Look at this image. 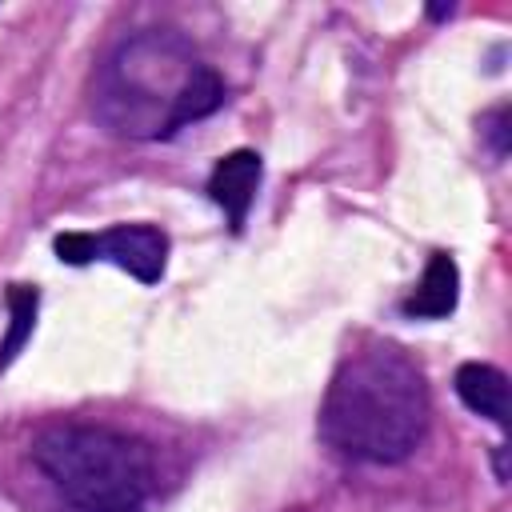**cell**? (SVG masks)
<instances>
[{"label": "cell", "instance_id": "4", "mask_svg": "<svg viewBox=\"0 0 512 512\" xmlns=\"http://www.w3.org/2000/svg\"><path fill=\"white\" fill-rule=\"evenodd\" d=\"M52 248L64 264L80 268L92 260H108L140 284H156L168 264V236L152 224H116L108 232H60Z\"/></svg>", "mask_w": 512, "mask_h": 512}, {"label": "cell", "instance_id": "8", "mask_svg": "<svg viewBox=\"0 0 512 512\" xmlns=\"http://www.w3.org/2000/svg\"><path fill=\"white\" fill-rule=\"evenodd\" d=\"M36 312H40V292L32 284H8V336L0 340V372L20 356V348L32 340L36 328Z\"/></svg>", "mask_w": 512, "mask_h": 512}, {"label": "cell", "instance_id": "3", "mask_svg": "<svg viewBox=\"0 0 512 512\" xmlns=\"http://www.w3.org/2000/svg\"><path fill=\"white\" fill-rule=\"evenodd\" d=\"M32 464L72 512H144L156 464L144 440L104 424H52L32 444Z\"/></svg>", "mask_w": 512, "mask_h": 512}, {"label": "cell", "instance_id": "5", "mask_svg": "<svg viewBox=\"0 0 512 512\" xmlns=\"http://www.w3.org/2000/svg\"><path fill=\"white\" fill-rule=\"evenodd\" d=\"M260 180H264V164H260V156L252 148H236V152H228V156L216 160V168L208 176V200L216 208H224L232 232L244 228Z\"/></svg>", "mask_w": 512, "mask_h": 512}, {"label": "cell", "instance_id": "2", "mask_svg": "<svg viewBox=\"0 0 512 512\" xmlns=\"http://www.w3.org/2000/svg\"><path fill=\"white\" fill-rule=\"evenodd\" d=\"M428 416L420 364L392 340H364L340 356L316 428L328 448L352 460L400 464L420 448Z\"/></svg>", "mask_w": 512, "mask_h": 512}, {"label": "cell", "instance_id": "6", "mask_svg": "<svg viewBox=\"0 0 512 512\" xmlns=\"http://www.w3.org/2000/svg\"><path fill=\"white\" fill-rule=\"evenodd\" d=\"M460 300V268L448 252H432L420 284L400 300V312L408 320H444L456 312Z\"/></svg>", "mask_w": 512, "mask_h": 512}, {"label": "cell", "instance_id": "1", "mask_svg": "<svg viewBox=\"0 0 512 512\" xmlns=\"http://www.w3.org/2000/svg\"><path fill=\"white\" fill-rule=\"evenodd\" d=\"M224 100L220 72L176 28L124 36L92 80V116L128 140H168L224 108Z\"/></svg>", "mask_w": 512, "mask_h": 512}, {"label": "cell", "instance_id": "9", "mask_svg": "<svg viewBox=\"0 0 512 512\" xmlns=\"http://www.w3.org/2000/svg\"><path fill=\"white\" fill-rule=\"evenodd\" d=\"M484 132L492 136V152L504 156L508 152V108H496L484 116Z\"/></svg>", "mask_w": 512, "mask_h": 512}, {"label": "cell", "instance_id": "7", "mask_svg": "<svg viewBox=\"0 0 512 512\" xmlns=\"http://www.w3.org/2000/svg\"><path fill=\"white\" fill-rule=\"evenodd\" d=\"M452 388L468 412L492 420L496 428H508V376L496 364H480V360L460 364Z\"/></svg>", "mask_w": 512, "mask_h": 512}]
</instances>
